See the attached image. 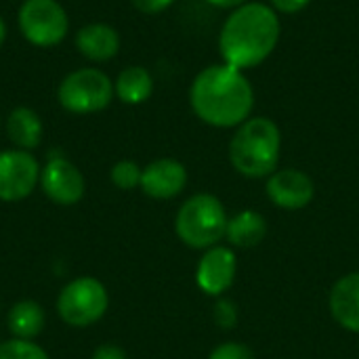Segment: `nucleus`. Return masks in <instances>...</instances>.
I'll return each instance as SVG.
<instances>
[{"mask_svg":"<svg viewBox=\"0 0 359 359\" xmlns=\"http://www.w3.org/2000/svg\"><path fill=\"white\" fill-rule=\"evenodd\" d=\"M189 105L208 126L238 128L255 109V88L244 72L227 63L208 65L189 86Z\"/></svg>","mask_w":359,"mask_h":359,"instance_id":"f257e3e1","label":"nucleus"},{"mask_svg":"<svg viewBox=\"0 0 359 359\" xmlns=\"http://www.w3.org/2000/svg\"><path fill=\"white\" fill-rule=\"evenodd\" d=\"M282 36L280 15L265 2H246L233 8L221 25L219 53L223 63L246 72L276 50Z\"/></svg>","mask_w":359,"mask_h":359,"instance_id":"f03ea898","label":"nucleus"},{"mask_svg":"<svg viewBox=\"0 0 359 359\" xmlns=\"http://www.w3.org/2000/svg\"><path fill=\"white\" fill-rule=\"evenodd\" d=\"M282 154L280 126L267 116H250L229 141V162L246 179H265L278 170Z\"/></svg>","mask_w":359,"mask_h":359,"instance_id":"7ed1b4c3","label":"nucleus"},{"mask_svg":"<svg viewBox=\"0 0 359 359\" xmlns=\"http://www.w3.org/2000/svg\"><path fill=\"white\" fill-rule=\"evenodd\" d=\"M227 223L229 217L217 196L196 194L187 198L177 210L175 231L185 246L194 250H208L219 246V242L225 238Z\"/></svg>","mask_w":359,"mask_h":359,"instance_id":"20e7f679","label":"nucleus"},{"mask_svg":"<svg viewBox=\"0 0 359 359\" xmlns=\"http://www.w3.org/2000/svg\"><path fill=\"white\" fill-rule=\"evenodd\" d=\"M116 97L114 80L99 67H80L69 72L57 88L59 105L76 116L103 111Z\"/></svg>","mask_w":359,"mask_h":359,"instance_id":"39448f33","label":"nucleus"},{"mask_svg":"<svg viewBox=\"0 0 359 359\" xmlns=\"http://www.w3.org/2000/svg\"><path fill=\"white\" fill-rule=\"evenodd\" d=\"M109 307L107 288L90 276H82L65 284L57 297V313L72 328H88L97 324Z\"/></svg>","mask_w":359,"mask_h":359,"instance_id":"423d86ee","label":"nucleus"},{"mask_svg":"<svg viewBox=\"0 0 359 359\" xmlns=\"http://www.w3.org/2000/svg\"><path fill=\"white\" fill-rule=\"evenodd\" d=\"M21 36L38 48H50L65 40L69 17L59 0H23L17 13Z\"/></svg>","mask_w":359,"mask_h":359,"instance_id":"0eeeda50","label":"nucleus"},{"mask_svg":"<svg viewBox=\"0 0 359 359\" xmlns=\"http://www.w3.org/2000/svg\"><path fill=\"white\" fill-rule=\"evenodd\" d=\"M40 164L25 149L0 151V202H21L40 183Z\"/></svg>","mask_w":359,"mask_h":359,"instance_id":"6e6552de","label":"nucleus"},{"mask_svg":"<svg viewBox=\"0 0 359 359\" xmlns=\"http://www.w3.org/2000/svg\"><path fill=\"white\" fill-rule=\"evenodd\" d=\"M44 196L57 206H74L86 194V181L80 168L63 156L48 158L40 168V183Z\"/></svg>","mask_w":359,"mask_h":359,"instance_id":"1a4fd4ad","label":"nucleus"},{"mask_svg":"<svg viewBox=\"0 0 359 359\" xmlns=\"http://www.w3.org/2000/svg\"><path fill=\"white\" fill-rule=\"evenodd\" d=\"M265 191L271 204L282 210H301L316 196L313 179L299 168H282L267 177Z\"/></svg>","mask_w":359,"mask_h":359,"instance_id":"9d476101","label":"nucleus"},{"mask_svg":"<svg viewBox=\"0 0 359 359\" xmlns=\"http://www.w3.org/2000/svg\"><path fill=\"white\" fill-rule=\"evenodd\" d=\"M236 271H238L236 252L229 246H212L204 250L198 263L196 269L198 288L208 297H221L231 288L236 280Z\"/></svg>","mask_w":359,"mask_h":359,"instance_id":"9b49d317","label":"nucleus"},{"mask_svg":"<svg viewBox=\"0 0 359 359\" xmlns=\"http://www.w3.org/2000/svg\"><path fill=\"white\" fill-rule=\"evenodd\" d=\"M187 185V168L175 158H158L141 172V191L154 200H172Z\"/></svg>","mask_w":359,"mask_h":359,"instance_id":"f8f14e48","label":"nucleus"},{"mask_svg":"<svg viewBox=\"0 0 359 359\" xmlns=\"http://www.w3.org/2000/svg\"><path fill=\"white\" fill-rule=\"evenodd\" d=\"M74 44L84 59L93 63H103L120 53L122 40H120V32L114 25L97 21L80 27L74 36Z\"/></svg>","mask_w":359,"mask_h":359,"instance_id":"ddd939ff","label":"nucleus"},{"mask_svg":"<svg viewBox=\"0 0 359 359\" xmlns=\"http://www.w3.org/2000/svg\"><path fill=\"white\" fill-rule=\"evenodd\" d=\"M328 305L334 322L341 328L359 334V271L337 280L330 290Z\"/></svg>","mask_w":359,"mask_h":359,"instance_id":"4468645a","label":"nucleus"},{"mask_svg":"<svg viewBox=\"0 0 359 359\" xmlns=\"http://www.w3.org/2000/svg\"><path fill=\"white\" fill-rule=\"evenodd\" d=\"M44 126L32 107H15L6 118V137L17 149L32 151L42 143Z\"/></svg>","mask_w":359,"mask_h":359,"instance_id":"2eb2a0df","label":"nucleus"},{"mask_svg":"<svg viewBox=\"0 0 359 359\" xmlns=\"http://www.w3.org/2000/svg\"><path fill=\"white\" fill-rule=\"evenodd\" d=\"M114 90L124 105H141L154 95V76L143 65H128L114 80Z\"/></svg>","mask_w":359,"mask_h":359,"instance_id":"dca6fc26","label":"nucleus"},{"mask_svg":"<svg viewBox=\"0 0 359 359\" xmlns=\"http://www.w3.org/2000/svg\"><path fill=\"white\" fill-rule=\"evenodd\" d=\"M267 236V221L257 210H242L227 223V242L233 248H255Z\"/></svg>","mask_w":359,"mask_h":359,"instance_id":"f3484780","label":"nucleus"},{"mask_svg":"<svg viewBox=\"0 0 359 359\" xmlns=\"http://www.w3.org/2000/svg\"><path fill=\"white\" fill-rule=\"evenodd\" d=\"M46 324V313L40 303L36 301H19L8 309L6 326L13 339L34 341Z\"/></svg>","mask_w":359,"mask_h":359,"instance_id":"a211bd4d","label":"nucleus"},{"mask_svg":"<svg viewBox=\"0 0 359 359\" xmlns=\"http://www.w3.org/2000/svg\"><path fill=\"white\" fill-rule=\"evenodd\" d=\"M141 172H143V168L137 162H133V160H120V162H116L111 166L109 179H111V183L118 189L130 191V189H135V187L141 185Z\"/></svg>","mask_w":359,"mask_h":359,"instance_id":"6ab92c4d","label":"nucleus"},{"mask_svg":"<svg viewBox=\"0 0 359 359\" xmlns=\"http://www.w3.org/2000/svg\"><path fill=\"white\" fill-rule=\"evenodd\" d=\"M0 359H50L48 353L34 341L11 339L0 345Z\"/></svg>","mask_w":359,"mask_h":359,"instance_id":"aec40b11","label":"nucleus"},{"mask_svg":"<svg viewBox=\"0 0 359 359\" xmlns=\"http://www.w3.org/2000/svg\"><path fill=\"white\" fill-rule=\"evenodd\" d=\"M208 359H255V353L250 351V347L242 343H223L217 349H212Z\"/></svg>","mask_w":359,"mask_h":359,"instance_id":"412c9836","label":"nucleus"},{"mask_svg":"<svg viewBox=\"0 0 359 359\" xmlns=\"http://www.w3.org/2000/svg\"><path fill=\"white\" fill-rule=\"evenodd\" d=\"M215 320L221 328H233L238 324V307L229 299H221L215 307Z\"/></svg>","mask_w":359,"mask_h":359,"instance_id":"4be33fe9","label":"nucleus"},{"mask_svg":"<svg viewBox=\"0 0 359 359\" xmlns=\"http://www.w3.org/2000/svg\"><path fill=\"white\" fill-rule=\"evenodd\" d=\"M130 2L143 15H160L175 4V0H130Z\"/></svg>","mask_w":359,"mask_h":359,"instance_id":"5701e85b","label":"nucleus"},{"mask_svg":"<svg viewBox=\"0 0 359 359\" xmlns=\"http://www.w3.org/2000/svg\"><path fill=\"white\" fill-rule=\"evenodd\" d=\"M311 0H269V6L276 11V13H282V15H294V13H301L305 6H309Z\"/></svg>","mask_w":359,"mask_h":359,"instance_id":"b1692460","label":"nucleus"},{"mask_svg":"<svg viewBox=\"0 0 359 359\" xmlns=\"http://www.w3.org/2000/svg\"><path fill=\"white\" fill-rule=\"evenodd\" d=\"M90 359H128V355L118 345H101L93 351Z\"/></svg>","mask_w":359,"mask_h":359,"instance_id":"393cba45","label":"nucleus"},{"mask_svg":"<svg viewBox=\"0 0 359 359\" xmlns=\"http://www.w3.org/2000/svg\"><path fill=\"white\" fill-rule=\"evenodd\" d=\"M204 2H208V4H212L217 8H229V11H233V8H238V6H242V4H246L250 0H204Z\"/></svg>","mask_w":359,"mask_h":359,"instance_id":"a878e982","label":"nucleus"},{"mask_svg":"<svg viewBox=\"0 0 359 359\" xmlns=\"http://www.w3.org/2000/svg\"><path fill=\"white\" fill-rule=\"evenodd\" d=\"M4 40H6V23H4V19L0 17V46L4 44Z\"/></svg>","mask_w":359,"mask_h":359,"instance_id":"bb28decb","label":"nucleus"}]
</instances>
